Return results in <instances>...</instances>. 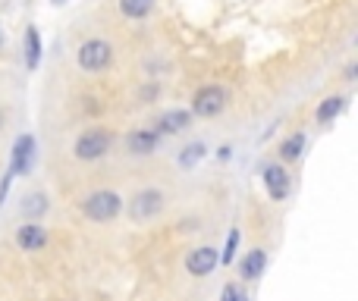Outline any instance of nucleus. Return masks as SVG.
<instances>
[{"mask_svg": "<svg viewBox=\"0 0 358 301\" xmlns=\"http://www.w3.org/2000/svg\"><path fill=\"white\" fill-rule=\"evenodd\" d=\"M161 94H164V85L151 79V82H145V85L138 88V104H157Z\"/></svg>", "mask_w": 358, "mask_h": 301, "instance_id": "aec40b11", "label": "nucleus"}, {"mask_svg": "<svg viewBox=\"0 0 358 301\" xmlns=\"http://www.w3.org/2000/svg\"><path fill=\"white\" fill-rule=\"evenodd\" d=\"M22 57H25V66L38 69V63H41V31L35 25H25L22 31Z\"/></svg>", "mask_w": 358, "mask_h": 301, "instance_id": "dca6fc26", "label": "nucleus"}, {"mask_svg": "<svg viewBox=\"0 0 358 301\" xmlns=\"http://www.w3.org/2000/svg\"><path fill=\"white\" fill-rule=\"evenodd\" d=\"M0 50H3V29H0Z\"/></svg>", "mask_w": 358, "mask_h": 301, "instance_id": "393cba45", "label": "nucleus"}, {"mask_svg": "<svg viewBox=\"0 0 358 301\" xmlns=\"http://www.w3.org/2000/svg\"><path fill=\"white\" fill-rule=\"evenodd\" d=\"M167 204H170L167 191L157 189V185H145V189L132 191V198L123 204V210L129 214V220H132V223L145 226V223H155L157 216H164Z\"/></svg>", "mask_w": 358, "mask_h": 301, "instance_id": "f257e3e1", "label": "nucleus"}, {"mask_svg": "<svg viewBox=\"0 0 358 301\" xmlns=\"http://www.w3.org/2000/svg\"><path fill=\"white\" fill-rule=\"evenodd\" d=\"M229 157H233V145H220V148H217V160H220V163H227Z\"/></svg>", "mask_w": 358, "mask_h": 301, "instance_id": "4be33fe9", "label": "nucleus"}, {"mask_svg": "<svg viewBox=\"0 0 358 301\" xmlns=\"http://www.w3.org/2000/svg\"><path fill=\"white\" fill-rule=\"evenodd\" d=\"M355 73H358V63L352 60V63H349V66H346V73H343V79H346V82H355V79H358Z\"/></svg>", "mask_w": 358, "mask_h": 301, "instance_id": "5701e85b", "label": "nucleus"}, {"mask_svg": "<svg viewBox=\"0 0 358 301\" xmlns=\"http://www.w3.org/2000/svg\"><path fill=\"white\" fill-rule=\"evenodd\" d=\"M220 301H252V295H248V289L242 283H233V279H229V283L220 289Z\"/></svg>", "mask_w": 358, "mask_h": 301, "instance_id": "412c9836", "label": "nucleus"}, {"mask_svg": "<svg viewBox=\"0 0 358 301\" xmlns=\"http://www.w3.org/2000/svg\"><path fill=\"white\" fill-rule=\"evenodd\" d=\"M208 157V145L204 142H192V145H185L182 151H179V166H182V170H192V166H198L201 163V160Z\"/></svg>", "mask_w": 358, "mask_h": 301, "instance_id": "a211bd4d", "label": "nucleus"}, {"mask_svg": "<svg viewBox=\"0 0 358 301\" xmlns=\"http://www.w3.org/2000/svg\"><path fill=\"white\" fill-rule=\"evenodd\" d=\"M48 195L44 191H29V195L22 198V204H19V214L25 216V220H31V223H41V216L48 214Z\"/></svg>", "mask_w": 358, "mask_h": 301, "instance_id": "f3484780", "label": "nucleus"}, {"mask_svg": "<svg viewBox=\"0 0 358 301\" xmlns=\"http://www.w3.org/2000/svg\"><path fill=\"white\" fill-rule=\"evenodd\" d=\"M261 185H264L267 198L277 204H283L292 191V172L289 166H283L280 160H271V163L261 166Z\"/></svg>", "mask_w": 358, "mask_h": 301, "instance_id": "423d86ee", "label": "nucleus"}, {"mask_svg": "<svg viewBox=\"0 0 358 301\" xmlns=\"http://www.w3.org/2000/svg\"><path fill=\"white\" fill-rule=\"evenodd\" d=\"M50 3H54V6H63V3H66V0H50Z\"/></svg>", "mask_w": 358, "mask_h": 301, "instance_id": "b1692460", "label": "nucleus"}, {"mask_svg": "<svg viewBox=\"0 0 358 301\" xmlns=\"http://www.w3.org/2000/svg\"><path fill=\"white\" fill-rule=\"evenodd\" d=\"M227 107H229V88L220 85V82H208V85H201L192 94L189 113L195 119H217Z\"/></svg>", "mask_w": 358, "mask_h": 301, "instance_id": "20e7f679", "label": "nucleus"}, {"mask_svg": "<svg viewBox=\"0 0 358 301\" xmlns=\"http://www.w3.org/2000/svg\"><path fill=\"white\" fill-rule=\"evenodd\" d=\"M113 148V132L104 126H88L73 138V157L82 163H98Z\"/></svg>", "mask_w": 358, "mask_h": 301, "instance_id": "7ed1b4c3", "label": "nucleus"}, {"mask_svg": "<svg viewBox=\"0 0 358 301\" xmlns=\"http://www.w3.org/2000/svg\"><path fill=\"white\" fill-rule=\"evenodd\" d=\"M164 138L157 135L151 126H145V129H132L129 135L123 138L126 145V154H132V157H151V154H157Z\"/></svg>", "mask_w": 358, "mask_h": 301, "instance_id": "9b49d317", "label": "nucleus"}, {"mask_svg": "<svg viewBox=\"0 0 358 301\" xmlns=\"http://www.w3.org/2000/svg\"><path fill=\"white\" fill-rule=\"evenodd\" d=\"M31 166H35V135H19L13 142L10 151V172L13 176H31Z\"/></svg>", "mask_w": 358, "mask_h": 301, "instance_id": "9d476101", "label": "nucleus"}, {"mask_svg": "<svg viewBox=\"0 0 358 301\" xmlns=\"http://www.w3.org/2000/svg\"><path fill=\"white\" fill-rule=\"evenodd\" d=\"M239 239H242V233H239V226H233L229 229V235H227V245H223V251H220V264H233V258H236V251H239Z\"/></svg>", "mask_w": 358, "mask_h": 301, "instance_id": "6ab92c4d", "label": "nucleus"}, {"mask_svg": "<svg viewBox=\"0 0 358 301\" xmlns=\"http://www.w3.org/2000/svg\"><path fill=\"white\" fill-rule=\"evenodd\" d=\"M76 66L82 73H104L113 66V44L107 38H88L76 47Z\"/></svg>", "mask_w": 358, "mask_h": 301, "instance_id": "39448f33", "label": "nucleus"}, {"mask_svg": "<svg viewBox=\"0 0 358 301\" xmlns=\"http://www.w3.org/2000/svg\"><path fill=\"white\" fill-rule=\"evenodd\" d=\"M346 107H349L346 94H327V98L315 107V123L321 126V129H327V126H334L336 119L346 113Z\"/></svg>", "mask_w": 358, "mask_h": 301, "instance_id": "ddd939ff", "label": "nucleus"}, {"mask_svg": "<svg viewBox=\"0 0 358 301\" xmlns=\"http://www.w3.org/2000/svg\"><path fill=\"white\" fill-rule=\"evenodd\" d=\"M192 123H195V117L189 113V107H185V110L182 107H173V110L157 113L151 129H155L161 138H176V135H182V132H189Z\"/></svg>", "mask_w": 358, "mask_h": 301, "instance_id": "0eeeda50", "label": "nucleus"}, {"mask_svg": "<svg viewBox=\"0 0 358 301\" xmlns=\"http://www.w3.org/2000/svg\"><path fill=\"white\" fill-rule=\"evenodd\" d=\"M120 13H123V19H129V22H145V19L155 16L157 10V0H117Z\"/></svg>", "mask_w": 358, "mask_h": 301, "instance_id": "2eb2a0df", "label": "nucleus"}, {"mask_svg": "<svg viewBox=\"0 0 358 301\" xmlns=\"http://www.w3.org/2000/svg\"><path fill=\"white\" fill-rule=\"evenodd\" d=\"M305 148H308V135H305L302 129H296V132H289V135L280 142V163L283 166H289V163H296L299 157L305 154Z\"/></svg>", "mask_w": 358, "mask_h": 301, "instance_id": "4468645a", "label": "nucleus"}, {"mask_svg": "<svg viewBox=\"0 0 358 301\" xmlns=\"http://www.w3.org/2000/svg\"><path fill=\"white\" fill-rule=\"evenodd\" d=\"M123 195L113 189H98L88 191L85 198L79 201V214L92 223H113L120 214H123Z\"/></svg>", "mask_w": 358, "mask_h": 301, "instance_id": "f03ea898", "label": "nucleus"}, {"mask_svg": "<svg viewBox=\"0 0 358 301\" xmlns=\"http://www.w3.org/2000/svg\"><path fill=\"white\" fill-rule=\"evenodd\" d=\"M217 264H220V251H217L214 245H198L185 254V273L195 279L210 277V273L217 270Z\"/></svg>", "mask_w": 358, "mask_h": 301, "instance_id": "6e6552de", "label": "nucleus"}, {"mask_svg": "<svg viewBox=\"0 0 358 301\" xmlns=\"http://www.w3.org/2000/svg\"><path fill=\"white\" fill-rule=\"evenodd\" d=\"M13 242H16L19 251L31 254V251H41V248H48L50 233H48V226H44V223L25 220L22 226H16V235H13Z\"/></svg>", "mask_w": 358, "mask_h": 301, "instance_id": "1a4fd4ad", "label": "nucleus"}, {"mask_svg": "<svg viewBox=\"0 0 358 301\" xmlns=\"http://www.w3.org/2000/svg\"><path fill=\"white\" fill-rule=\"evenodd\" d=\"M264 270H267V248L255 245L252 251L239 260V283L242 286H245V283H258V279L264 277Z\"/></svg>", "mask_w": 358, "mask_h": 301, "instance_id": "f8f14e48", "label": "nucleus"}]
</instances>
